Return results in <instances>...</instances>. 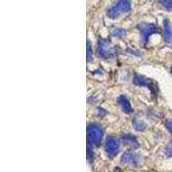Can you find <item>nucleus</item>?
Returning <instances> with one entry per match:
<instances>
[{"mask_svg": "<svg viewBox=\"0 0 172 172\" xmlns=\"http://www.w3.org/2000/svg\"><path fill=\"white\" fill-rule=\"evenodd\" d=\"M133 83L138 86H141V87H146L148 89H150L152 92H155V86H153V83L151 80L146 78L144 76L140 75H136L133 77Z\"/></svg>", "mask_w": 172, "mask_h": 172, "instance_id": "obj_6", "label": "nucleus"}, {"mask_svg": "<svg viewBox=\"0 0 172 172\" xmlns=\"http://www.w3.org/2000/svg\"><path fill=\"white\" fill-rule=\"evenodd\" d=\"M165 127H166L168 131L170 132V133L172 135V120H166V121H165Z\"/></svg>", "mask_w": 172, "mask_h": 172, "instance_id": "obj_14", "label": "nucleus"}, {"mask_svg": "<svg viewBox=\"0 0 172 172\" xmlns=\"http://www.w3.org/2000/svg\"><path fill=\"white\" fill-rule=\"evenodd\" d=\"M103 136V128L97 124H90L87 127V137L89 141L96 146H99L102 143Z\"/></svg>", "mask_w": 172, "mask_h": 172, "instance_id": "obj_2", "label": "nucleus"}, {"mask_svg": "<svg viewBox=\"0 0 172 172\" xmlns=\"http://www.w3.org/2000/svg\"><path fill=\"white\" fill-rule=\"evenodd\" d=\"M164 40L167 43H172V24L169 19H165L163 22Z\"/></svg>", "mask_w": 172, "mask_h": 172, "instance_id": "obj_8", "label": "nucleus"}, {"mask_svg": "<svg viewBox=\"0 0 172 172\" xmlns=\"http://www.w3.org/2000/svg\"><path fill=\"white\" fill-rule=\"evenodd\" d=\"M126 34V31L124 29H118L114 31V35L115 36H118V37H122L123 35H125Z\"/></svg>", "mask_w": 172, "mask_h": 172, "instance_id": "obj_13", "label": "nucleus"}, {"mask_svg": "<svg viewBox=\"0 0 172 172\" xmlns=\"http://www.w3.org/2000/svg\"><path fill=\"white\" fill-rule=\"evenodd\" d=\"M170 72H171V74H172V66H171V68H170Z\"/></svg>", "mask_w": 172, "mask_h": 172, "instance_id": "obj_16", "label": "nucleus"}, {"mask_svg": "<svg viewBox=\"0 0 172 172\" xmlns=\"http://www.w3.org/2000/svg\"><path fill=\"white\" fill-rule=\"evenodd\" d=\"M87 59L88 60H90L92 59V56H91V49H90V44L88 41L87 44Z\"/></svg>", "mask_w": 172, "mask_h": 172, "instance_id": "obj_15", "label": "nucleus"}, {"mask_svg": "<svg viewBox=\"0 0 172 172\" xmlns=\"http://www.w3.org/2000/svg\"><path fill=\"white\" fill-rule=\"evenodd\" d=\"M105 150L108 158H114L119 151V142L114 137H108L105 142Z\"/></svg>", "mask_w": 172, "mask_h": 172, "instance_id": "obj_5", "label": "nucleus"}, {"mask_svg": "<svg viewBox=\"0 0 172 172\" xmlns=\"http://www.w3.org/2000/svg\"><path fill=\"white\" fill-rule=\"evenodd\" d=\"M121 162L123 163H129V164H137L139 162V158L135 152H133L132 150H127L122 155Z\"/></svg>", "mask_w": 172, "mask_h": 172, "instance_id": "obj_7", "label": "nucleus"}, {"mask_svg": "<svg viewBox=\"0 0 172 172\" xmlns=\"http://www.w3.org/2000/svg\"><path fill=\"white\" fill-rule=\"evenodd\" d=\"M111 44L108 41L101 39L98 42V48H97V53L98 55L103 58V59H113L115 56V49L110 46Z\"/></svg>", "mask_w": 172, "mask_h": 172, "instance_id": "obj_3", "label": "nucleus"}, {"mask_svg": "<svg viewBox=\"0 0 172 172\" xmlns=\"http://www.w3.org/2000/svg\"><path fill=\"white\" fill-rule=\"evenodd\" d=\"M118 103L120 105L121 110L126 113V114H130L131 112L133 111L132 107H131V104L129 103V101L127 100V98L125 96H120L118 97Z\"/></svg>", "mask_w": 172, "mask_h": 172, "instance_id": "obj_9", "label": "nucleus"}, {"mask_svg": "<svg viewBox=\"0 0 172 172\" xmlns=\"http://www.w3.org/2000/svg\"><path fill=\"white\" fill-rule=\"evenodd\" d=\"M121 140H122L123 143L132 146L133 148H137L139 146V142H138L137 139H136L135 136H133L132 134H126L124 136H122Z\"/></svg>", "mask_w": 172, "mask_h": 172, "instance_id": "obj_10", "label": "nucleus"}, {"mask_svg": "<svg viewBox=\"0 0 172 172\" xmlns=\"http://www.w3.org/2000/svg\"><path fill=\"white\" fill-rule=\"evenodd\" d=\"M137 28L139 30L140 41H141L142 46L146 45L149 37L152 34H154L157 30L156 27L153 24H150V23H139L137 26Z\"/></svg>", "mask_w": 172, "mask_h": 172, "instance_id": "obj_4", "label": "nucleus"}, {"mask_svg": "<svg viewBox=\"0 0 172 172\" xmlns=\"http://www.w3.org/2000/svg\"><path fill=\"white\" fill-rule=\"evenodd\" d=\"M131 10V4L129 0H118L115 4L107 10V16L112 19L120 17L122 14L128 12Z\"/></svg>", "mask_w": 172, "mask_h": 172, "instance_id": "obj_1", "label": "nucleus"}, {"mask_svg": "<svg viewBox=\"0 0 172 172\" xmlns=\"http://www.w3.org/2000/svg\"><path fill=\"white\" fill-rule=\"evenodd\" d=\"M133 127L136 131H144L146 129V124L141 120H133Z\"/></svg>", "mask_w": 172, "mask_h": 172, "instance_id": "obj_11", "label": "nucleus"}, {"mask_svg": "<svg viewBox=\"0 0 172 172\" xmlns=\"http://www.w3.org/2000/svg\"><path fill=\"white\" fill-rule=\"evenodd\" d=\"M162 6L163 8L166 9L167 10H172V0H163L161 2Z\"/></svg>", "mask_w": 172, "mask_h": 172, "instance_id": "obj_12", "label": "nucleus"}]
</instances>
